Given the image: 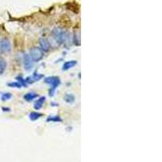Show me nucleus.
Wrapping results in <instances>:
<instances>
[{
    "instance_id": "nucleus-1",
    "label": "nucleus",
    "mask_w": 162,
    "mask_h": 162,
    "mask_svg": "<svg viewBox=\"0 0 162 162\" xmlns=\"http://www.w3.org/2000/svg\"><path fill=\"white\" fill-rule=\"evenodd\" d=\"M45 83L50 84L51 86V89L50 90V94L53 96L58 86L61 83V81H60V79L57 76H50V77H46L45 79Z\"/></svg>"
},
{
    "instance_id": "nucleus-2",
    "label": "nucleus",
    "mask_w": 162,
    "mask_h": 162,
    "mask_svg": "<svg viewBox=\"0 0 162 162\" xmlns=\"http://www.w3.org/2000/svg\"><path fill=\"white\" fill-rule=\"evenodd\" d=\"M29 56L32 58V61L34 62H37V61H40L42 58V50L37 47H34L31 49L30 52H29Z\"/></svg>"
},
{
    "instance_id": "nucleus-3",
    "label": "nucleus",
    "mask_w": 162,
    "mask_h": 162,
    "mask_svg": "<svg viewBox=\"0 0 162 162\" xmlns=\"http://www.w3.org/2000/svg\"><path fill=\"white\" fill-rule=\"evenodd\" d=\"M0 50L3 53L10 52L11 50V42L8 39L4 38L0 42Z\"/></svg>"
},
{
    "instance_id": "nucleus-4",
    "label": "nucleus",
    "mask_w": 162,
    "mask_h": 162,
    "mask_svg": "<svg viewBox=\"0 0 162 162\" xmlns=\"http://www.w3.org/2000/svg\"><path fill=\"white\" fill-rule=\"evenodd\" d=\"M53 37L54 38V40L58 42V43H61L63 42V37H64V33L60 29V28H55L53 31Z\"/></svg>"
},
{
    "instance_id": "nucleus-5",
    "label": "nucleus",
    "mask_w": 162,
    "mask_h": 162,
    "mask_svg": "<svg viewBox=\"0 0 162 162\" xmlns=\"http://www.w3.org/2000/svg\"><path fill=\"white\" fill-rule=\"evenodd\" d=\"M24 65L25 70H27V71L31 70L33 67V63H32V60L29 56V54H24Z\"/></svg>"
},
{
    "instance_id": "nucleus-6",
    "label": "nucleus",
    "mask_w": 162,
    "mask_h": 162,
    "mask_svg": "<svg viewBox=\"0 0 162 162\" xmlns=\"http://www.w3.org/2000/svg\"><path fill=\"white\" fill-rule=\"evenodd\" d=\"M39 43H40V46L42 49V50L47 52L50 50V43L48 42L46 39H44V38H41L39 40Z\"/></svg>"
},
{
    "instance_id": "nucleus-7",
    "label": "nucleus",
    "mask_w": 162,
    "mask_h": 162,
    "mask_svg": "<svg viewBox=\"0 0 162 162\" xmlns=\"http://www.w3.org/2000/svg\"><path fill=\"white\" fill-rule=\"evenodd\" d=\"M77 62L75 60H72V61H67L63 64V71H67L69 69L72 68L76 65Z\"/></svg>"
},
{
    "instance_id": "nucleus-8",
    "label": "nucleus",
    "mask_w": 162,
    "mask_h": 162,
    "mask_svg": "<svg viewBox=\"0 0 162 162\" xmlns=\"http://www.w3.org/2000/svg\"><path fill=\"white\" fill-rule=\"evenodd\" d=\"M45 101H46V97H40V98L37 100V101L34 103V109L37 110H40V109L42 107L43 104L45 103Z\"/></svg>"
},
{
    "instance_id": "nucleus-9",
    "label": "nucleus",
    "mask_w": 162,
    "mask_h": 162,
    "mask_svg": "<svg viewBox=\"0 0 162 162\" xmlns=\"http://www.w3.org/2000/svg\"><path fill=\"white\" fill-rule=\"evenodd\" d=\"M37 97V93H28L24 96V99L27 101H31L32 100H34Z\"/></svg>"
},
{
    "instance_id": "nucleus-10",
    "label": "nucleus",
    "mask_w": 162,
    "mask_h": 162,
    "mask_svg": "<svg viewBox=\"0 0 162 162\" xmlns=\"http://www.w3.org/2000/svg\"><path fill=\"white\" fill-rule=\"evenodd\" d=\"M42 116V114H39V113H37V112H32V113H30V114H29V118H30L31 121H36L39 118H41Z\"/></svg>"
},
{
    "instance_id": "nucleus-11",
    "label": "nucleus",
    "mask_w": 162,
    "mask_h": 162,
    "mask_svg": "<svg viewBox=\"0 0 162 162\" xmlns=\"http://www.w3.org/2000/svg\"><path fill=\"white\" fill-rule=\"evenodd\" d=\"M6 67H7V63L5 60L2 57H0V75L4 72Z\"/></svg>"
},
{
    "instance_id": "nucleus-12",
    "label": "nucleus",
    "mask_w": 162,
    "mask_h": 162,
    "mask_svg": "<svg viewBox=\"0 0 162 162\" xmlns=\"http://www.w3.org/2000/svg\"><path fill=\"white\" fill-rule=\"evenodd\" d=\"M64 100L67 102V103H73L75 101V97L72 94H67L64 97Z\"/></svg>"
},
{
    "instance_id": "nucleus-13",
    "label": "nucleus",
    "mask_w": 162,
    "mask_h": 162,
    "mask_svg": "<svg viewBox=\"0 0 162 162\" xmlns=\"http://www.w3.org/2000/svg\"><path fill=\"white\" fill-rule=\"evenodd\" d=\"M11 97H12V95L9 93H3V94L2 95V97H1V99L3 101H7V100H9L11 98Z\"/></svg>"
},
{
    "instance_id": "nucleus-14",
    "label": "nucleus",
    "mask_w": 162,
    "mask_h": 162,
    "mask_svg": "<svg viewBox=\"0 0 162 162\" xmlns=\"http://www.w3.org/2000/svg\"><path fill=\"white\" fill-rule=\"evenodd\" d=\"M48 122H62V119L58 117V116H55V117H50V118H48L47 119Z\"/></svg>"
},
{
    "instance_id": "nucleus-15",
    "label": "nucleus",
    "mask_w": 162,
    "mask_h": 162,
    "mask_svg": "<svg viewBox=\"0 0 162 162\" xmlns=\"http://www.w3.org/2000/svg\"><path fill=\"white\" fill-rule=\"evenodd\" d=\"M8 86L9 87H13V88H21L22 84L20 82H14V83H9Z\"/></svg>"
}]
</instances>
